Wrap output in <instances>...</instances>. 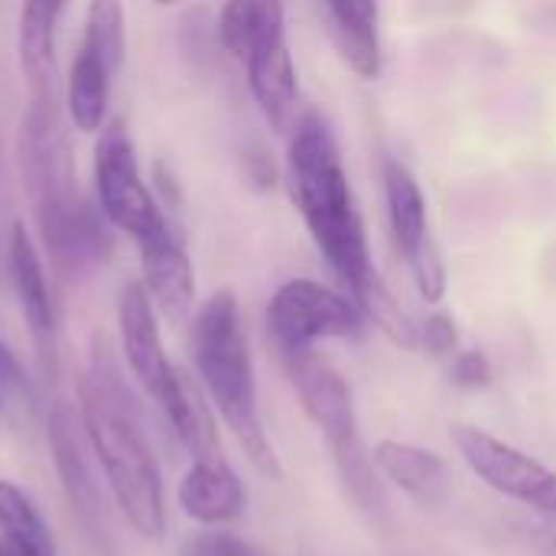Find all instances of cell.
Here are the masks:
<instances>
[{"label": "cell", "instance_id": "30bf717a", "mask_svg": "<svg viewBox=\"0 0 556 556\" xmlns=\"http://www.w3.org/2000/svg\"><path fill=\"white\" fill-rule=\"evenodd\" d=\"M7 274H10V287H13L16 306L23 313V323L29 329L39 371H42L46 381H55V375H59L55 306H52V293H49V283H46L39 248L33 244L29 231L20 222L13 225L10 241H7Z\"/></svg>", "mask_w": 556, "mask_h": 556}, {"label": "cell", "instance_id": "ac0fdd59", "mask_svg": "<svg viewBox=\"0 0 556 556\" xmlns=\"http://www.w3.org/2000/svg\"><path fill=\"white\" fill-rule=\"evenodd\" d=\"M68 0H23L16 26L20 68L33 91L55 88V33Z\"/></svg>", "mask_w": 556, "mask_h": 556}, {"label": "cell", "instance_id": "3957f363", "mask_svg": "<svg viewBox=\"0 0 556 556\" xmlns=\"http://www.w3.org/2000/svg\"><path fill=\"white\" fill-rule=\"evenodd\" d=\"M290 186L296 208L355 306L381 283L355 195L329 124L306 111L290 130Z\"/></svg>", "mask_w": 556, "mask_h": 556}, {"label": "cell", "instance_id": "277c9868", "mask_svg": "<svg viewBox=\"0 0 556 556\" xmlns=\"http://www.w3.org/2000/svg\"><path fill=\"white\" fill-rule=\"evenodd\" d=\"M189 323L192 365L215 417L231 430L235 443L261 476L280 479V459L257 407L254 358L235 293H212Z\"/></svg>", "mask_w": 556, "mask_h": 556}, {"label": "cell", "instance_id": "7a4b0ae2", "mask_svg": "<svg viewBox=\"0 0 556 556\" xmlns=\"http://www.w3.org/2000/svg\"><path fill=\"white\" fill-rule=\"evenodd\" d=\"M20 130V173L42 248L62 277L81 280L111 257V235L101 222V208L78 189L55 88L33 91Z\"/></svg>", "mask_w": 556, "mask_h": 556}, {"label": "cell", "instance_id": "9c48e42d", "mask_svg": "<svg viewBox=\"0 0 556 556\" xmlns=\"http://www.w3.org/2000/svg\"><path fill=\"white\" fill-rule=\"evenodd\" d=\"M117 336H121V355L134 375V381L143 388L156 407L169 397L176 388L179 368L169 362L166 345L160 339V323L153 313V300L143 290V283L127 280L117 296Z\"/></svg>", "mask_w": 556, "mask_h": 556}, {"label": "cell", "instance_id": "7402d4cb", "mask_svg": "<svg viewBox=\"0 0 556 556\" xmlns=\"http://www.w3.org/2000/svg\"><path fill=\"white\" fill-rule=\"evenodd\" d=\"M39 417L42 407L33 378L20 365L16 352L0 342V424L16 437H29L39 427Z\"/></svg>", "mask_w": 556, "mask_h": 556}, {"label": "cell", "instance_id": "83f0119b", "mask_svg": "<svg viewBox=\"0 0 556 556\" xmlns=\"http://www.w3.org/2000/svg\"><path fill=\"white\" fill-rule=\"evenodd\" d=\"M531 508L544 518H554L556 521V472H551V479L544 482V489L538 492V498L531 502Z\"/></svg>", "mask_w": 556, "mask_h": 556}, {"label": "cell", "instance_id": "5b68a950", "mask_svg": "<svg viewBox=\"0 0 556 556\" xmlns=\"http://www.w3.org/2000/svg\"><path fill=\"white\" fill-rule=\"evenodd\" d=\"M283 365H287V375L293 381V391H296L306 417L313 420V427L319 430V437L326 440V446L332 453V463H336V472H339L345 492L352 495V502L362 511L378 515L384 508V489L378 482L375 459L362 440L352 384L345 381V375L336 365L319 358L316 349L287 355Z\"/></svg>", "mask_w": 556, "mask_h": 556}, {"label": "cell", "instance_id": "603a6c76", "mask_svg": "<svg viewBox=\"0 0 556 556\" xmlns=\"http://www.w3.org/2000/svg\"><path fill=\"white\" fill-rule=\"evenodd\" d=\"M0 538H10L16 544L55 556V541H52L46 518L39 515L33 498L10 479H0Z\"/></svg>", "mask_w": 556, "mask_h": 556}, {"label": "cell", "instance_id": "cb8c5ba5", "mask_svg": "<svg viewBox=\"0 0 556 556\" xmlns=\"http://www.w3.org/2000/svg\"><path fill=\"white\" fill-rule=\"evenodd\" d=\"M81 49L104 62L114 75L124 65L127 33H124V3L121 0H91L85 13V36Z\"/></svg>", "mask_w": 556, "mask_h": 556}, {"label": "cell", "instance_id": "8fae6325", "mask_svg": "<svg viewBox=\"0 0 556 556\" xmlns=\"http://www.w3.org/2000/svg\"><path fill=\"white\" fill-rule=\"evenodd\" d=\"M453 443H456L463 463L469 466V472L479 476V482H485L492 492H498L511 502H521L528 508L554 472L544 463H538L534 456H528L525 450H518L479 427H453Z\"/></svg>", "mask_w": 556, "mask_h": 556}, {"label": "cell", "instance_id": "8992f818", "mask_svg": "<svg viewBox=\"0 0 556 556\" xmlns=\"http://www.w3.org/2000/svg\"><path fill=\"white\" fill-rule=\"evenodd\" d=\"M365 323L349 293L306 277L287 280L267 303V332L280 358L309 352L323 339H355Z\"/></svg>", "mask_w": 556, "mask_h": 556}, {"label": "cell", "instance_id": "6da1fadb", "mask_svg": "<svg viewBox=\"0 0 556 556\" xmlns=\"http://www.w3.org/2000/svg\"><path fill=\"white\" fill-rule=\"evenodd\" d=\"M78 417L85 443L104 472V485L124 521L147 541L166 531V489L156 453L140 424V404L104 336L91 339L88 368L78 378Z\"/></svg>", "mask_w": 556, "mask_h": 556}, {"label": "cell", "instance_id": "ffe728a7", "mask_svg": "<svg viewBox=\"0 0 556 556\" xmlns=\"http://www.w3.org/2000/svg\"><path fill=\"white\" fill-rule=\"evenodd\" d=\"M280 33H287L283 0H225L218 13V39L238 62Z\"/></svg>", "mask_w": 556, "mask_h": 556}, {"label": "cell", "instance_id": "2e32d148", "mask_svg": "<svg viewBox=\"0 0 556 556\" xmlns=\"http://www.w3.org/2000/svg\"><path fill=\"white\" fill-rule=\"evenodd\" d=\"M378 476H384L391 485H397L404 495L420 502L424 508L446 502L453 479L450 466L440 453L424 450L417 443H401V440H378L371 450Z\"/></svg>", "mask_w": 556, "mask_h": 556}, {"label": "cell", "instance_id": "4316f807", "mask_svg": "<svg viewBox=\"0 0 556 556\" xmlns=\"http://www.w3.org/2000/svg\"><path fill=\"white\" fill-rule=\"evenodd\" d=\"M450 378L459 388H489L492 384V362L479 349L456 352L450 358Z\"/></svg>", "mask_w": 556, "mask_h": 556}, {"label": "cell", "instance_id": "7c38bea8", "mask_svg": "<svg viewBox=\"0 0 556 556\" xmlns=\"http://www.w3.org/2000/svg\"><path fill=\"white\" fill-rule=\"evenodd\" d=\"M81 417L68 404H55L49 410V453L52 466L59 476V485L65 492V502L78 525L91 534L101 538L104 531V505H101V485L91 476L85 446H81Z\"/></svg>", "mask_w": 556, "mask_h": 556}, {"label": "cell", "instance_id": "5bb4252c", "mask_svg": "<svg viewBox=\"0 0 556 556\" xmlns=\"http://www.w3.org/2000/svg\"><path fill=\"white\" fill-rule=\"evenodd\" d=\"M179 508L189 521L199 528H222L244 515L248 492L241 476L231 469L225 456L215 459H192V466L182 472L176 489Z\"/></svg>", "mask_w": 556, "mask_h": 556}, {"label": "cell", "instance_id": "44dd1931", "mask_svg": "<svg viewBox=\"0 0 556 556\" xmlns=\"http://www.w3.org/2000/svg\"><path fill=\"white\" fill-rule=\"evenodd\" d=\"M111 81L114 72L98 62L91 52L78 49L68 68V85H65V108L72 124L81 134H98L108 124V101H111Z\"/></svg>", "mask_w": 556, "mask_h": 556}, {"label": "cell", "instance_id": "f1b7e54d", "mask_svg": "<svg viewBox=\"0 0 556 556\" xmlns=\"http://www.w3.org/2000/svg\"><path fill=\"white\" fill-rule=\"evenodd\" d=\"M0 556H49V554L33 551V547H26V544H16V541H10V538H0Z\"/></svg>", "mask_w": 556, "mask_h": 556}, {"label": "cell", "instance_id": "f546056e", "mask_svg": "<svg viewBox=\"0 0 556 556\" xmlns=\"http://www.w3.org/2000/svg\"><path fill=\"white\" fill-rule=\"evenodd\" d=\"M153 3H160V7H169V3H179V0H153Z\"/></svg>", "mask_w": 556, "mask_h": 556}, {"label": "cell", "instance_id": "484cf974", "mask_svg": "<svg viewBox=\"0 0 556 556\" xmlns=\"http://www.w3.org/2000/svg\"><path fill=\"white\" fill-rule=\"evenodd\" d=\"M420 345L437 355V358H453L459 352V329L453 323V316L446 313H430L420 323Z\"/></svg>", "mask_w": 556, "mask_h": 556}, {"label": "cell", "instance_id": "4fadbf2b", "mask_svg": "<svg viewBox=\"0 0 556 556\" xmlns=\"http://www.w3.org/2000/svg\"><path fill=\"white\" fill-rule=\"evenodd\" d=\"M140 248V283L153 306L173 323H189L195 316V267L182 238L166 225L160 235L147 238Z\"/></svg>", "mask_w": 556, "mask_h": 556}, {"label": "cell", "instance_id": "e0dca14e", "mask_svg": "<svg viewBox=\"0 0 556 556\" xmlns=\"http://www.w3.org/2000/svg\"><path fill=\"white\" fill-rule=\"evenodd\" d=\"M329 39L352 72L362 78L381 75V33L378 0H319Z\"/></svg>", "mask_w": 556, "mask_h": 556}, {"label": "cell", "instance_id": "d6986e66", "mask_svg": "<svg viewBox=\"0 0 556 556\" xmlns=\"http://www.w3.org/2000/svg\"><path fill=\"white\" fill-rule=\"evenodd\" d=\"M169 430L176 433V440L182 443V450L192 459H215L222 456V440H218V427H215V410L205 401L202 384H195L186 371H179L176 388L169 391V397L160 404Z\"/></svg>", "mask_w": 556, "mask_h": 556}, {"label": "cell", "instance_id": "52a82bcc", "mask_svg": "<svg viewBox=\"0 0 556 556\" xmlns=\"http://www.w3.org/2000/svg\"><path fill=\"white\" fill-rule=\"evenodd\" d=\"M94 192H98V208L101 215L124 235H130L137 244L147 238L160 235L169 222L160 212L153 192L147 189L134 140L124 127L121 117L108 121L98 130L94 140Z\"/></svg>", "mask_w": 556, "mask_h": 556}, {"label": "cell", "instance_id": "ba28073f", "mask_svg": "<svg viewBox=\"0 0 556 556\" xmlns=\"http://www.w3.org/2000/svg\"><path fill=\"white\" fill-rule=\"evenodd\" d=\"M384 199L394 244L407 261L417 293L427 303H440L446 296V264L430 231L424 189L414 173L397 160H384Z\"/></svg>", "mask_w": 556, "mask_h": 556}, {"label": "cell", "instance_id": "d4e9b609", "mask_svg": "<svg viewBox=\"0 0 556 556\" xmlns=\"http://www.w3.org/2000/svg\"><path fill=\"white\" fill-rule=\"evenodd\" d=\"M179 556H270L267 551H261L257 544L228 534L222 528H202L195 534H189L179 547Z\"/></svg>", "mask_w": 556, "mask_h": 556}, {"label": "cell", "instance_id": "9a60e30c", "mask_svg": "<svg viewBox=\"0 0 556 556\" xmlns=\"http://www.w3.org/2000/svg\"><path fill=\"white\" fill-rule=\"evenodd\" d=\"M241 65L248 72V88L267 124L280 134H290L300 121V81L287 46V33L261 42Z\"/></svg>", "mask_w": 556, "mask_h": 556}]
</instances>
